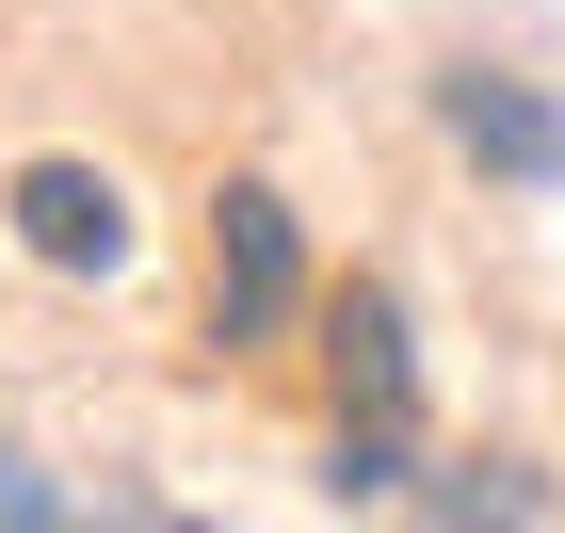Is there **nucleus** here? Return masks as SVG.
<instances>
[{"mask_svg":"<svg viewBox=\"0 0 565 533\" xmlns=\"http://www.w3.org/2000/svg\"><path fill=\"white\" fill-rule=\"evenodd\" d=\"M291 308H307V243H291V194L226 178V194H211V340H226V355H259Z\"/></svg>","mask_w":565,"mask_h":533,"instance_id":"1","label":"nucleus"},{"mask_svg":"<svg viewBox=\"0 0 565 533\" xmlns=\"http://www.w3.org/2000/svg\"><path fill=\"white\" fill-rule=\"evenodd\" d=\"M436 130L469 146L501 194H550V178H565V114L518 82V65H452V82H436Z\"/></svg>","mask_w":565,"mask_h":533,"instance_id":"2","label":"nucleus"},{"mask_svg":"<svg viewBox=\"0 0 565 533\" xmlns=\"http://www.w3.org/2000/svg\"><path fill=\"white\" fill-rule=\"evenodd\" d=\"M0 211H17V243H33L49 275H114V259H130V194H114L97 162H17Z\"/></svg>","mask_w":565,"mask_h":533,"instance_id":"3","label":"nucleus"},{"mask_svg":"<svg viewBox=\"0 0 565 533\" xmlns=\"http://www.w3.org/2000/svg\"><path fill=\"white\" fill-rule=\"evenodd\" d=\"M323 372H340V420H355V437H404V420H420V355H404L388 291H340V308H323Z\"/></svg>","mask_w":565,"mask_h":533,"instance_id":"4","label":"nucleus"},{"mask_svg":"<svg viewBox=\"0 0 565 533\" xmlns=\"http://www.w3.org/2000/svg\"><path fill=\"white\" fill-rule=\"evenodd\" d=\"M0 518H17V533H49V518H82V501L49 486V469H17V452H0Z\"/></svg>","mask_w":565,"mask_h":533,"instance_id":"5","label":"nucleus"}]
</instances>
